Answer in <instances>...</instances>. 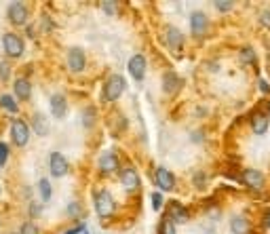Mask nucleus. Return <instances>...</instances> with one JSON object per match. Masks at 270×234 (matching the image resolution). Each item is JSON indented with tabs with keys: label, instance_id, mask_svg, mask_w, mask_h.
<instances>
[{
	"label": "nucleus",
	"instance_id": "39448f33",
	"mask_svg": "<svg viewBox=\"0 0 270 234\" xmlns=\"http://www.w3.org/2000/svg\"><path fill=\"white\" fill-rule=\"evenodd\" d=\"M129 72L135 80H144L146 76V57L144 55H133L129 60Z\"/></svg>",
	"mask_w": 270,
	"mask_h": 234
},
{
	"label": "nucleus",
	"instance_id": "a878e982",
	"mask_svg": "<svg viewBox=\"0 0 270 234\" xmlns=\"http://www.w3.org/2000/svg\"><path fill=\"white\" fill-rule=\"evenodd\" d=\"M21 234H38V228H36V224H32V221H26V224L21 226Z\"/></svg>",
	"mask_w": 270,
	"mask_h": 234
},
{
	"label": "nucleus",
	"instance_id": "4be33fe9",
	"mask_svg": "<svg viewBox=\"0 0 270 234\" xmlns=\"http://www.w3.org/2000/svg\"><path fill=\"white\" fill-rule=\"evenodd\" d=\"M34 129H36V133H40V135H44V133H46V129H49V125H46V121L42 119L40 114L34 116Z\"/></svg>",
	"mask_w": 270,
	"mask_h": 234
},
{
	"label": "nucleus",
	"instance_id": "cd10ccee",
	"mask_svg": "<svg viewBox=\"0 0 270 234\" xmlns=\"http://www.w3.org/2000/svg\"><path fill=\"white\" fill-rule=\"evenodd\" d=\"M9 74H11V68H9V64H0V78L3 80H9Z\"/></svg>",
	"mask_w": 270,
	"mask_h": 234
},
{
	"label": "nucleus",
	"instance_id": "423d86ee",
	"mask_svg": "<svg viewBox=\"0 0 270 234\" xmlns=\"http://www.w3.org/2000/svg\"><path fill=\"white\" fill-rule=\"evenodd\" d=\"M243 184L245 186H249L251 190H262L264 188V175L260 171H255V169H247L243 173Z\"/></svg>",
	"mask_w": 270,
	"mask_h": 234
},
{
	"label": "nucleus",
	"instance_id": "9d476101",
	"mask_svg": "<svg viewBox=\"0 0 270 234\" xmlns=\"http://www.w3.org/2000/svg\"><path fill=\"white\" fill-rule=\"evenodd\" d=\"M51 173L55 178H62V175L68 173V160L60 154V152H53L51 154Z\"/></svg>",
	"mask_w": 270,
	"mask_h": 234
},
{
	"label": "nucleus",
	"instance_id": "7c9ffc66",
	"mask_svg": "<svg viewBox=\"0 0 270 234\" xmlns=\"http://www.w3.org/2000/svg\"><path fill=\"white\" fill-rule=\"evenodd\" d=\"M101 9L103 11H108V13H116V3H101Z\"/></svg>",
	"mask_w": 270,
	"mask_h": 234
},
{
	"label": "nucleus",
	"instance_id": "f3484780",
	"mask_svg": "<svg viewBox=\"0 0 270 234\" xmlns=\"http://www.w3.org/2000/svg\"><path fill=\"white\" fill-rule=\"evenodd\" d=\"M167 44L171 46V49H180V46L184 44V36H182V32L178 28H167Z\"/></svg>",
	"mask_w": 270,
	"mask_h": 234
},
{
	"label": "nucleus",
	"instance_id": "f8f14e48",
	"mask_svg": "<svg viewBox=\"0 0 270 234\" xmlns=\"http://www.w3.org/2000/svg\"><path fill=\"white\" fill-rule=\"evenodd\" d=\"M121 180H123V186H125L127 190H135L137 186H139V175H137V171H135V169H131V167L123 169Z\"/></svg>",
	"mask_w": 270,
	"mask_h": 234
},
{
	"label": "nucleus",
	"instance_id": "aec40b11",
	"mask_svg": "<svg viewBox=\"0 0 270 234\" xmlns=\"http://www.w3.org/2000/svg\"><path fill=\"white\" fill-rule=\"evenodd\" d=\"M251 129H253V133H257V135L266 133V129H268V121H266V116L255 114L253 119H251Z\"/></svg>",
	"mask_w": 270,
	"mask_h": 234
},
{
	"label": "nucleus",
	"instance_id": "20e7f679",
	"mask_svg": "<svg viewBox=\"0 0 270 234\" xmlns=\"http://www.w3.org/2000/svg\"><path fill=\"white\" fill-rule=\"evenodd\" d=\"M3 46H5V53L9 57H19L23 53V40L17 36V34H5Z\"/></svg>",
	"mask_w": 270,
	"mask_h": 234
},
{
	"label": "nucleus",
	"instance_id": "473e14b6",
	"mask_svg": "<svg viewBox=\"0 0 270 234\" xmlns=\"http://www.w3.org/2000/svg\"><path fill=\"white\" fill-rule=\"evenodd\" d=\"M70 213H72V217H76L74 213H80V207L78 205H70Z\"/></svg>",
	"mask_w": 270,
	"mask_h": 234
},
{
	"label": "nucleus",
	"instance_id": "72a5a7b5",
	"mask_svg": "<svg viewBox=\"0 0 270 234\" xmlns=\"http://www.w3.org/2000/svg\"><path fill=\"white\" fill-rule=\"evenodd\" d=\"M260 89H262V91H270V87L264 83V80H260Z\"/></svg>",
	"mask_w": 270,
	"mask_h": 234
},
{
	"label": "nucleus",
	"instance_id": "6e6552de",
	"mask_svg": "<svg viewBox=\"0 0 270 234\" xmlns=\"http://www.w3.org/2000/svg\"><path fill=\"white\" fill-rule=\"evenodd\" d=\"M9 19L15 23V26H23V23L28 21V9L26 5L21 3H13L9 7Z\"/></svg>",
	"mask_w": 270,
	"mask_h": 234
},
{
	"label": "nucleus",
	"instance_id": "0eeeda50",
	"mask_svg": "<svg viewBox=\"0 0 270 234\" xmlns=\"http://www.w3.org/2000/svg\"><path fill=\"white\" fill-rule=\"evenodd\" d=\"M68 66H70L72 72H80V70L85 68V53H83V49L72 46V49L68 51Z\"/></svg>",
	"mask_w": 270,
	"mask_h": 234
},
{
	"label": "nucleus",
	"instance_id": "c756f323",
	"mask_svg": "<svg viewBox=\"0 0 270 234\" xmlns=\"http://www.w3.org/2000/svg\"><path fill=\"white\" fill-rule=\"evenodd\" d=\"M260 21H262V26H264V28L270 30V11H264L262 17H260Z\"/></svg>",
	"mask_w": 270,
	"mask_h": 234
},
{
	"label": "nucleus",
	"instance_id": "dca6fc26",
	"mask_svg": "<svg viewBox=\"0 0 270 234\" xmlns=\"http://www.w3.org/2000/svg\"><path fill=\"white\" fill-rule=\"evenodd\" d=\"M30 93H32L30 80H26V78H17V80H15V95H17L19 99H28V97H30Z\"/></svg>",
	"mask_w": 270,
	"mask_h": 234
},
{
	"label": "nucleus",
	"instance_id": "b1692460",
	"mask_svg": "<svg viewBox=\"0 0 270 234\" xmlns=\"http://www.w3.org/2000/svg\"><path fill=\"white\" fill-rule=\"evenodd\" d=\"M241 60H243L245 64H253V62H255V53H253L251 46H245V49L241 51Z\"/></svg>",
	"mask_w": 270,
	"mask_h": 234
},
{
	"label": "nucleus",
	"instance_id": "412c9836",
	"mask_svg": "<svg viewBox=\"0 0 270 234\" xmlns=\"http://www.w3.org/2000/svg\"><path fill=\"white\" fill-rule=\"evenodd\" d=\"M0 106H3L5 110H9V112H17V103H15V99L11 97V95H3V97H0Z\"/></svg>",
	"mask_w": 270,
	"mask_h": 234
},
{
	"label": "nucleus",
	"instance_id": "2eb2a0df",
	"mask_svg": "<svg viewBox=\"0 0 270 234\" xmlns=\"http://www.w3.org/2000/svg\"><path fill=\"white\" fill-rule=\"evenodd\" d=\"M230 228H232L234 234H249L251 224H249V221L245 219L243 215H234L232 221H230Z\"/></svg>",
	"mask_w": 270,
	"mask_h": 234
},
{
	"label": "nucleus",
	"instance_id": "a211bd4d",
	"mask_svg": "<svg viewBox=\"0 0 270 234\" xmlns=\"http://www.w3.org/2000/svg\"><path fill=\"white\" fill-rule=\"evenodd\" d=\"M169 215H171L173 221H180V224L188 221V211H186V209H184L182 205H178V203H171V207H169Z\"/></svg>",
	"mask_w": 270,
	"mask_h": 234
},
{
	"label": "nucleus",
	"instance_id": "4468645a",
	"mask_svg": "<svg viewBox=\"0 0 270 234\" xmlns=\"http://www.w3.org/2000/svg\"><path fill=\"white\" fill-rule=\"evenodd\" d=\"M51 112L57 116V119L66 116V112H68V101H66L64 95H53V97H51Z\"/></svg>",
	"mask_w": 270,
	"mask_h": 234
},
{
	"label": "nucleus",
	"instance_id": "f03ea898",
	"mask_svg": "<svg viewBox=\"0 0 270 234\" xmlns=\"http://www.w3.org/2000/svg\"><path fill=\"white\" fill-rule=\"evenodd\" d=\"M95 209H97V215L99 217H110L114 213V198L108 190H101L97 192V198H95Z\"/></svg>",
	"mask_w": 270,
	"mask_h": 234
},
{
	"label": "nucleus",
	"instance_id": "ddd939ff",
	"mask_svg": "<svg viewBox=\"0 0 270 234\" xmlns=\"http://www.w3.org/2000/svg\"><path fill=\"white\" fill-rule=\"evenodd\" d=\"M99 169L103 173H112L119 169V158H116V154H112V152H105V154H101L99 158Z\"/></svg>",
	"mask_w": 270,
	"mask_h": 234
},
{
	"label": "nucleus",
	"instance_id": "bb28decb",
	"mask_svg": "<svg viewBox=\"0 0 270 234\" xmlns=\"http://www.w3.org/2000/svg\"><path fill=\"white\" fill-rule=\"evenodd\" d=\"M160 205H163V194L154 192V194H152V207H154V211H158Z\"/></svg>",
	"mask_w": 270,
	"mask_h": 234
},
{
	"label": "nucleus",
	"instance_id": "1a4fd4ad",
	"mask_svg": "<svg viewBox=\"0 0 270 234\" xmlns=\"http://www.w3.org/2000/svg\"><path fill=\"white\" fill-rule=\"evenodd\" d=\"M190 26H192V34L203 36V34L207 32V28H209V19H207V15L203 13V11H196V13H192V17H190Z\"/></svg>",
	"mask_w": 270,
	"mask_h": 234
},
{
	"label": "nucleus",
	"instance_id": "393cba45",
	"mask_svg": "<svg viewBox=\"0 0 270 234\" xmlns=\"http://www.w3.org/2000/svg\"><path fill=\"white\" fill-rule=\"evenodd\" d=\"M160 232H163V234H175V221H173L171 217H167V219L160 224Z\"/></svg>",
	"mask_w": 270,
	"mask_h": 234
},
{
	"label": "nucleus",
	"instance_id": "6ab92c4d",
	"mask_svg": "<svg viewBox=\"0 0 270 234\" xmlns=\"http://www.w3.org/2000/svg\"><path fill=\"white\" fill-rule=\"evenodd\" d=\"M163 89H165V93H175V91H178L180 89L178 74H173V72L165 74V80H163Z\"/></svg>",
	"mask_w": 270,
	"mask_h": 234
},
{
	"label": "nucleus",
	"instance_id": "9b49d317",
	"mask_svg": "<svg viewBox=\"0 0 270 234\" xmlns=\"http://www.w3.org/2000/svg\"><path fill=\"white\" fill-rule=\"evenodd\" d=\"M156 186L160 190H173V186H175V178H173V173L171 171H167V169H158L156 171Z\"/></svg>",
	"mask_w": 270,
	"mask_h": 234
},
{
	"label": "nucleus",
	"instance_id": "c85d7f7f",
	"mask_svg": "<svg viewBox=\"0 0 270 234\" xmlns=\"http://www.w3.org/2000/svg\"><path fill=\"white\" fill-rule=\"evenodd\" d=\"M7 154H9V148L5 144H0V167L5 165V160H7Z\"/></svg>",
	"mask_w": 270,
	"mask_h": 234
},
{
	"label": "nucleus",
	"instance_id": "c9c22d12",
	"mask_svg": "<svg viewBox=\"0 0 270 234\" xmlns=\"http://www.w3.org/2000/svg\"><path fill=\"white\" fill-rule=\"evenodd\" d=\"M268 112H270V103H268Z\"/></svg>",
	"mask_w": 270,
	"mask_h": 234
},
{
	"label": "nucleus",
	"instance_id": "2f4dec72",
	"mask_svg": "<svg viewBox=\"0 0 270 234\" xmlns=\"http://www.w3.org/2000/svg\"><path fill=\"white\" fill-rule=\"evenodd\" d=\"M215 7H218L220 11H230V9H232V3H215Z\"/></svg>",
	"mask_w": 270,
	"mask_h": 234
},
{
	"label": "nucleus",
	"instance_id": "f704fd0d",
	"mask_svg": "<svg viewBox=\"0 0 270 234\" xmlns=\"http://www.w3.org/2000/svg\"><path fill=\"white\" fill-rule=\"evenodd\" d=\"M266 224H268V226H270V213H268V217H266Z\"/></svg>",
	"mask_w": 270,
	"mask_h": 234
},
{
	"label": "nucleus",
	"instance_id": "5701e85b",
	"mask_svg": "<svg viewBox=\"0 0 270 234\" xmlns=\"http://www.w3.org/2000/svg\"><path fill=\"white\" fill-rule=\"evenodd\" d=\"M38 190H40L42 201H49V198H51V184H49V180H40Z\"/></svg>",
	"mask_w": 270,
	"mask_h": 234
},
{
	"label": "nucleus",
	"instance_id": "7ed1b4c3",
	"mask_svg": "<svg viewBox=\"0 0 270 234\" xmlns=\"http://www.w3.org/2000/svg\"><path fill=\"white\" fill-rule=\"evenodd\" d=\"M11 135H13L15 146H26L30 142V127L23 121H13L11 123Z\"/></svg>",
	"mask_w": 270,
	"mask_h": 234
},
{
	"label": "nucleus",
	"instance_id": "f257e3e1",
	"mask_svg": "<svg viewBox=\"0 0 270 234\" xmlns=\"http://www.w3.org/2000/svg\"><path fill=\"white\" fill-rule=\"evenodd\" d=\"M123 91H125V78L114 74V76L108 78V83H105V87H103V97L108 101H114V99H119L123 95Z\"/></svg>",
	"mask_w": 270,
	"mask_h": 234
}]
</instances>
